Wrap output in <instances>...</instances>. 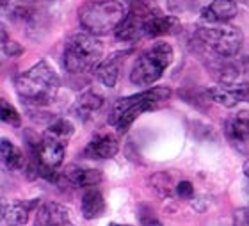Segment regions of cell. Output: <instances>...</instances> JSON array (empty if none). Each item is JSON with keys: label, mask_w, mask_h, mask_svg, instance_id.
<instances>
[{"label": "cell", "mask_w": 249, "mask_h": 226, "mask_svg": "<svg viewBox=\"0 0 249 226\" xmlns=\"http://www.w3.org/2000/svg\"><path fill=\"white\" fill-rule=\"evenodd\" d=\"M126 13L128 11L120 0H88L78 7V21L84 32L105 36L120 29Z\"/></svg>", "instance_id": "3957f363"}, {"label": "cell", "mask_w": 249, "mask_h": 226, "mask_svg": "<svg viewBox=\"0 0 249 226\" xmlns=\"http://www.w3.org/2000/svg\"><path fill=\"white\" fill-rule=\"evenodd\" d=\"M73 132H75V129H73V123L70 121V119L57 118L50 127H48L45 134L50 135V137H53V139H57V141H61L62 144H66L68 141L71 139Z\"/></svg>", "instance_id": "ffe728a7"}, {"label": "cell", "mask_w": 249, "mask_h": 226, "mask_svg": "<svg viewBox=\"0 0 249 226\" xmlns=\"http://www.w3.org/2000/svg\"><path fill=\"white\" fill-rule=\"evenodd\" d=\"M64 148L66 144H62L57 139L50 135H43L39 139L36 148H32V166L37 168L39 176L53 182L57 180V170L61 168L64 160Z\"/></svg>", "instance_id": "52a82bcc"}, {"label": "cell", "mask_w": 249, "mask_h": 226, "mask_svg": "<svg viewBox=\"0 0 249 226\" xmlns=\"http://www.w3.org/2000/svg\"><path fill=\"white\" fill-rule=\"evenodd\" d=\"M0 113H2V121H4L5 125H11V127H15V129H20V125H21L20 114H18V111H16L7 100H2V103H0Z\"/></svg>", "instance_id": "44dd1931"}, {"label": "cell", "mask_w": 249, "mask_h": 226, "mask_svg": "<svg viewBox=\"0 0 249 226\" xmlns=\"http://www.w3.org/2000/svg\"><path fill=\"white\" fill-rule=\"evenodd\" d=\"M102 171L91 170V168H80V166H70L64 173H62L61 180H64L71 187H84V189H91L94 185L102 182Z\"/></svg>", "instance_id": "9a60e30c"}, {"label": "cell", "mask_w": 249, "mask_h": 226, "mask_svg": "<svg viewBox=\"0 0 249 226\" xmlns=\"http://www.w3.org/2000/svg\"><path fill=\"white\" fill-rule=\"evenodd\" d=\"M4 45V52H5V56H11V57H16V56H20L21 52H23V46H20L16 41H4L2 43Z\"/></svg>", "instance_id": "cb8c5ba5"}, {"label": "cell", "mask_w": 249, "mask_h": 226, "mask_svg": "<svg viewBox=\"0 0 249 226\" xmlns=\"http://www.w3.org/2000/svg\"><path fill=\"white\" fill-rule=\"evenodd\" d=\"M2 162L9 171H20L25 168V157L16 144H13L9 139H2Z\"/></svg>", "instance_id": "d6986e66"}, {"label": "cell", "mask_w": 249, "mask_h": 226, "mask_svg": "<svg viewBox=\"0 0 249 226\" xmlns=\"http://www.w3.org/2000/svg\"><path fill=\"white\" fill-rule=\"evenodd\" d=\"M177 194L182 198V200H192V196H194V187H192L191 182H180L177 185Z\"/></svg>", "instance_id": "603a6c76"}, {"label": "cell", "mask_w": 249, "mask_h": 226, "mask_svg": "<svg viewBox=\"0 0 249 226\" xmlns=\"http://www.w3.org/2000/svg\"><path fill=\"white\" fill-rule=\"evenodd\" d=\"M237 16V4L235 0H212L201 11V20L207 25H221L233 20Z\"/></svg>", "instance_id": "7c38bea8"}, {"label": "cell", "mask_w": 249, "mask_h": 226, "mask_svg": "<svg viewBox=\"0 0 249 226\" xmlns=\"http://www.w3.org/2000/svg\"><path fill=\"white\" fill-rule=\"evenodd\" d=\"M244 173H246V176L249 178V160L244 164Z\"/></svg>", "instance_id": "d4e9b609"}, {"label": "cell", "mask_w": 249, "mask_h": 226, "mask_svg": "<svg viewBox=\"0 0 249 226\" xmlns=\"http://www.w3.org/2000/svg\"><path fill=\"white\" fill-rule=\"evenodd\" d=\"M34 226H77L73 221L71 210L57 201L43 203L36 212Z\"/></svg>", "instance_id": "9c48e42d"}, {"label": "cell", "mask_w": 249, "mask_h": 226, "mask_svg": "<svg viewBox=\"0 0 249 226\" xmlns=\"http://www.w3.org/2000/svg\"><path fill=\"white\" fill-rule=\"evenodd\" d=\"M109 226H130V225H120V223H110Z\"/></svg>", "instance_id": "484cf974"}, {"label": "cell", "mask_w": 249, "mask_h": 226, "mask_svg": "<svg viewBox=\"0 0 249 226\" xmlns=\"http://www.w3.org/2000/svg\"><path fill=\"white\" fill-rule=\"evenodd\" d=\"M120 150V143L116 135L112 134H98L94 139L89 141V144L84 150V155L88 159H98V160H105V159H112Z\"/></svg>", "instance_id": "5bb4252c"}, {"label": "cell", "mask_w": 249, "mask_h": 226, "mask_svg": "<svg viewBox=\"0 0 249 226\" xmlns=\"http://www.w3.org/2000/svg\"><path fill=\"white\" fill-rule=\"evenodd\" d=\"M173 46L166 41H157L148 46L137 59H135L130 82L134 86H151L164 75L169 64L173 62Z\"/></svg>", "instance_id": "5b68a950"}, {"label": "cell", "mask_w": 249, "mask_h": 226, "mask_svg": "<svg viewBox=\"0 0 249 226\" xmlns=\"http://www.w3.org/2000/svg\"><path fill=\"white\" fill-rule=\"evenodd\" d=\"M226 135L231 143L240 150V151H248L249 146V113L242 111V113L235 114L228 119L226 123Z\"/></svg>", "instance_id": "4fadbf2b"}, {"label": "cell", "mask_w": 249, "mask_h": 226, "mask_svg": "<svg viewBox=\"0 0 249 226\" xmlns=\"http://www.w3.org/2000/svg\"><path fill=\"white\" fill-rule=\"evenodd\" d=\"M61 78L48 61H39L16 78V93L21 102L34 107H45L55 100Z\"/></svg>", "instance_id": "6da1fadb"}, {"label": "cell", "mask_w": 249, "mask_h": 226, "mask_svg": "<svg viewBox=\"0 0 249 226\" xmlns=\"http://www.w3.org/2000/svg\"><path fill=\"white\" fill-rule=\"evenodd\" d=\"M128 13L120 29L116 31V36L121 41H137V39H144L146 38V29H148V21H150L151 15L157 9H153L151 5H148L144 0H130Z\"/></svg>", "instance_id": "ba28073f"}, {"label": "cell", "mask_w": 249, "mask_h": 226, "mask_svg": "<svg viewBox=\"0 0 249 226\" xmlns=\"http://www.w3.org/2000/svg\"><path fill=\"white\" fill-rule=\"evenodd\" d=\"M102 105H104V96H102L100 93L89 89V91L82 93V94L78 96L73 111H75V114H77L78 118L88 119V118H91L96 111H100Z\"/></svg>", "instance_id": "ac0fdd59"}, {"label": "cell", "mask_w": 249, "mask_h": 226, "mask_svg": "<svg viewBox=\"0 0 249 226\" xmlns=\"http://www.w3.org/2000/svg\"><path fill=\"white\" fill-rule=\"evenodd\" d=\"M37 205V200L31 201H13V203H5L2 208V217L7 226H23L29 221V214H31Z\"/></svg>", "instance_id": "2e32d148"}, {"label": "cell", "mask_w": 249, "mask_h": 226, "mask_svg": "<svg viewBox=\"0 0 249 226\" xmlns=\"http://www.w3.org/2000/svg\"><path fill=\"white\" fill-rule=\"evenodd\" d=\"M80 212H82L84 219H96V217L104 216L105 212V200L102 192L96 189H88L82 194V203H80Z\"/></svg>", "instance_id": "e0dca14e"}, {"label": "cell", "mask_w": 249, "mask_h": 226, "mask_svg": "<svg viewBox=\"0 0 249 226\" xmlns=\"http://www.w3.org/2000/svg\"><path fill=\"white\" fill-rule=\"evenodd\" d=\"M173 91L166 86H159V88L146 89L142 93L132 94V96L120 98L118 102L112 105L109 114V125L114 127L118 132L124 134L130 129V125L139 118L141 114L153 111V109L160 107L162 103H166L171 98Z\"/></svg>", "instance_id": "7a4b0ae2"}, {"label": "cell", "mask_w": 249, "mask_h": 226, "mask_svg": "<svg viewBox=\"0 0 249 226\" xmlns=\"http://www.w3.org/2000/svg\"><path fill=\"white\" fill-rule=\"evenodd\" d=\"M196 39L199 45L205 46V50L212 52L213 56L231 59L242 48L244 34L239 27L221 23V25H205L197 29Z\"/></svg>", "instance_id": "8992f818"}, {"label": "cell", "mask_w": 249, "mask_h": 226, "mask_svg": "<svg viewBox=\"0 0 249 226\" xmlns=\"http://www.w3.org/2000/svg\"><path fill=\"white\" fill-rule=\"evenodd\" d=\"M207 96L212 102L223 105V107H235L240 102H249V84H228V86H215V88L207 89Z\"/></svg>", "instance_id": "30bf717a"}, {"label": "cell", "mask_w": 249, "mask_h": 226, "mask_svg": "<svg viewBox=\"0 0 249 226\" xmlns=\"http://www.w3.org/2000/svg\"><path fill=\"white\" fill-rule=\"evenodd\" d=\"M233 226H249V207H242L235 210Z\"/></svg>", "instance_id": "7402d4cb"}, {"label": "cell", "mask_w": 249, "mask_h": 226, "mask_svg": "<svg viewBox=\"0 0 249 226\" xmlns=\"http://www.w3.org/2000/svg\"><path fill=\"white\" fill-rule=\"evenodd\" d=\"M128 54L130 50H118L109 54L107 57H104L102 62L94 70V75L98 78V82L104 84L105 88H114L116 82H118V77H120L121 66L126 61Z\"/></svg>", "instance_id": "8fae6325"}, {"label": "cell", "mask_w": 249, "mask_h": 226, "mask_svg": "<svg viewBox=\"0 0 249 226\" xmlns=\"http://www.w3.org/2000/svg\"><path fill=\"white\" fill-rule=\"evenodd\" d=\"M62 57L64 68L70 73L94 72L104 59V45L93 34L77 32L66 39Z\"/></svg>", "instance_id": "277c9868"}]
</instances>
